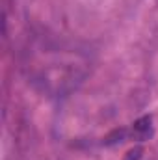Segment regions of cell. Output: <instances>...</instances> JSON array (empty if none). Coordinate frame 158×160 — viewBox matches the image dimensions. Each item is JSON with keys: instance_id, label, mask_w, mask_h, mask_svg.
Listing matches in <instances>:
<instances>
[{"instance_id": "1", "label": "cell", "mask_w": 158, "mask_h": 160, "mask_svg": "<svg viewBox=\"0 0 158 160\" xmlns=\"http://www.w3.org/2000/svg\"><path fill=\"white\" fill-rule=\"evenodd\" d=\"M128 136L130 140H136V142H145L153 136V119L149 116H143L136 121L130 130H128Z\"/></svg>"}, {"instance_id": "2", "label": "cell", "mask_w": 158, "mask_h": 160, "mask_svg": "<svg viewBox=\"0 0 158 160\" xmlns=\"http://www.w3.org/2000/svg\"><path fill=\"white\" fill-rule=\"evenodd\" d=\"M141 153H143V149H141V147H134V149H130V151L126 153V158H125V160H140Z\"/></svg>"}]
</instances>
